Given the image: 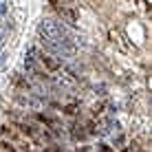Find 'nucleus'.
Instances as JSON below:
<instances>
[{
  "instance_id": "1",
  "label": "nucleus",
  "mask_w": 152,
  "mask_h": 152,
  "mask_svg": "<svg viewBox=\"0 0 152 152\" xmlns=\"http://www.w3.org/2000/svg\"><path fill=\"white\" fill-rule=\"evenodd\" d=\"M69 139H73V141H86V130H84V124H80V121H73L69 128Z\"/></svg>"
},
{
  "instance_id": "2",
  "label": "nucleus",
  "mask_w": 152,
  "mask_h": 152,
  "mask_svg": "<svg viewBox=\"0 0 152 152\" xmlns=\"http://www.w3.org/2000/svg\"><path fill=\"white\" fill-rule=\"evenodd\" d=\"M77 108H80V102H73V104H62V115L66 117H77Z\"/></svg>"
},
{
  "instance_id": "3",
  "label": "nucleus",
  "mask_w": 152,
  "mask_h": 152,
  "mask_svg": "<svg viewBox=\"0 0 152 152\" xmlns=\"http://www.w3.org/2000/svg\"><path fill=\"white\" fill-rule=\"evenodd\" d=\"M0 152H18V145L11 143V141H7V139H2L0 141Z\"/></svg>"
},
{
  "instance_id": "4",
  "label": "nucleus",
  "mask_w": 152,
  "mask_h": 152,
  "mask_svg": "<svg viewBox=\"0 0 152 152\" xmlns=\"http://www.w3.org/2000/svg\"><path fill=\"white\" fill-rule=\"evenodd\" d=\"M95 93H97L99 97H106L108 95V88L104 86V84H99V86H95Z\"/></svg>"
},
{
  "instance_id": "5",
  "label": "nucleus",
  "mask_w": 152,
  "mask_h": 152,
  "mask_svg": "<svg viewBox=\"0 0 152 152\" xmlns=\"http://www.w3.org/2000/svg\"><path fill=\"white\" fill-rule=\"evenodd\" d=\"M7 13H9V4L7 2H0V20H2Z\"/></svg>"
},
{
  "instance_id": "6",
  "label": "nucleus",
  "mask_w": 152,
  "mask_h": 152,
  "mask_svg": "<svg viewBox=\"0 0 152 152\" xmlns=\"http://www.w3.org/2000/svg\"><path fill=\"white\" fill-rule=\"evenodd\" d=\"M124 141H126V137H124V134H117L113 143H115V148H121V145H124Z\"/></svg>"
},
{
  "instance_id": "7",
  "label": "nucleus",
  "mask_w": 152,
  "mask_h": 152,
  "mask_svg": "<svg viewBox=\"0 0 152 152\" xmlns=\"http://www.w3.org/2000/svg\"><path fill=\"white\" fill-rule=\"evenodd\" d=\"M97 152H115L113 148H108L106 143H99V148H97Z\"/></svg>"
},
{
  "instance_id": "8",
  "label": "nucleus",
  "mask_w": 152,
  "mask_h": 152,
  "mask_svg": "<svg viewBox=\"0 0 152 152\" xmlns=\"http://www.w3.org/2000/svg\"><path fill=\"white\" fill-rule=\"evenodd\" d=\"M77 152H91V148H88V145H84V148H77Z\"/></svg>"
}]
</instances>
